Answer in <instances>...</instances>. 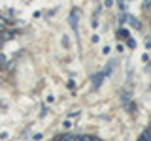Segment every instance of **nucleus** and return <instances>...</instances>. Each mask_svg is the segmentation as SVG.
<instances>
[{"label":"nucleus","mask_w":151,"mask_h":141,"mask_svg":"<svg viewBox=\"0 0 151 141\" xmlns=\"http://www.w3.org/2000/svg\"><path fill=\"white\" fill-rule=\"evenodd\" d=\"M63 128L64 130H70V128H72V122H70V120H64L63 122Z\"/></svg>","instance_id":"4"},{"label":"nucleus","mask_w":151,"mask_h":141,"mask_svg":"<svg viewBox=\"0 0 151 141\" xmlns=\"http://www.w3.org/2000/svg\"><path fill=\"white\" fill-rule=\"evenodd\" d=\"M72 141H91V135H76Z\"/></svg>","instance_id":"3"},{"label":"nucleus","mask_w":151,"mask_h":141,"mask_svg":"<svg viewBox=\"0 0 151 141\" xmlns=\"http://www.w3.org/2000/svg\"><path fill=\"white\" fill-rule=\"evenodd\" d=\"M129 21H130V25H132V26H136V28H138V26H140V23H138V21H136V19H134V17H129Z\"/></svg>","instance_id":"5"},{"label":"nucleus","mask_w":151,"mask_h":141,"mask_svg":"<svg viewBox=\"0 0 151 141\" xmlns=\"http://www.w3.org/2000/svg\"><path fill=\"white\" fill-rule=\"evenodd\" d=\"M0 45H2V38H0Z\"/></svg>","instance_id":"9"},{"label":"nucleus","mask_w":151,"mask_h":141,"mask_svg":"<svg viewBox=\"0 0 151 141\" xmlns=\"http://www.w3.org/2000/svg\"><path fill=\"white\" fill-rule=\"evenodd\" d=\"M127 45H129V47H136V41L134 40H129V41H127Z\"/></svg>","instance_id":"7"},{"label":"nucleus","mask_w":151,"mask_h":141,"mask_svg":"<svg viewBox=\"0 0 151 141\" xmlns=\"http://www.w3.org/2000/svg\"><path fill=\"white\" fill-rule=\"evenodd\" d=\"M111 4H113V0H106V8H111Z\"/></svg>","instance_id":"8"},{"label":"nucleus","mask_w":151,"mask_h":141,"mask_svg":"<svg viewBox=\"0 0 151 141\" xmlns=\"http://www.w3.org/2000/svg\"><path fill=\"white\" fill-rule=\"evenodd\" d=\"M70 25L76 30V36H78V11H72L70 13Z\"/></svg>","instance_id":"1"},{"label":"nucleus","mask_w":151,"mask_h":141,"mask_svg":"<svg viewBox=\"0 0 151 141\" xmlns=\"http://www.w3.org/2000/svg\"><path fill=\"white\" fill-rule=\"evenodd\" d=\"M119 38H129V30H125V28L119 30Z\"/></svg>","instance_id":"6"},{"label":"nucleus","mask_w":151,"mask_h":141,"mask_svg":"<svg viewBox=\"0 0 151 141\" xmlns=\"http://www.w3.org/2000/svg\"><path fill=\"white\" fill-rule=\"evenodd\" d=\"M104 75H106V73H96V75H94V77H93V81H94V88H98V85H100L102 83V79H104Z\"/></svg>","instance_id":"2"}]
</instances>
